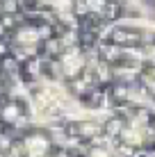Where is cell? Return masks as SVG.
<instances>
[{"label":"cell","mask_w":155,"mask_h":157,"mask_svg":"<svg viewBox=\"0 0 155 157\" xmlns=\"http://www.w3.org/2000/svg\"><path fill=\"white\" fill-rule=\"evenodd\" d=\"M2 68H5L7 73H18V71H21V68H18V64H16L12 57H5V62H2Z\"/></svg>","instance_id":"8fae6325"},{"label":"cell","mask_w":155,"mask_h":157,"mask_svg":"<svg viewBox=\"0 0 155 157\" xmlns=\"http://www.w3.org/2000/svg\"><path fill=\"white\" fill-rule=\"evenodd\" d=\"M84 71V59L78 50H66V55L62 57V73L66 75L68 80L80 78Z\"/></svg>","instance_id":"7a4b0ae2"},{"label":"cell","mask_w":155,"mask_h":157,"mask_svg":"<svg viewBox=\"0 0 155 157\" xmlns=\"http://www.w3.org/2000/svg\"><path fill=\"white\" fill-rule=\"evenodd\" d=\"M0 2H2V0H0Z\"/></svg>","instance_id":"5bb4252c"},{"label":"cell","mask_w":155,"mask_h":157,"mask_svg":"<svg viewBox=\"0 0 155 157\" xmlns=\"http://www.w3.org/2000/svg\"><path fill=\"white\" fill-rule=\"evenodd\" d=\"M50 7L57 14H71L73 12V0H50Z\"/></svg>","instance_id":"ba28073f"},{"label":"cell","mask_w":155,"mask_h":157,"mask_svg":"<svg viewBox=\"0 0 155 157\" xmlns=\"http://www.w3.org/2000/svg\"><path fill=\"white\" fill-rule=\"evenodd\" d=\"M84 2H87L89 12H98V14H103V9L107 7L110 0H84Z\"/></svg>","instance_id":"30bf717a"},{"label":"cell","mask_w":155,"mask_h":157,"mask_svg":"<svg viewBox=\"0 0 155 157\" xmlns=\"http://www.w3.org/2000/svg\"><path fill=\"white\" fill-rule=\"evenodd\" d=\"M110 41L116 43V46H128V48H135L137 43L141 41V34L135 30H123V28H114L110 32Z\"/></svg>","instance_id":"5b68a950"},{"label":"cell","mask_w":155,"mask_h":157,"mask_svg":"<svg viewBox=\"0 0 155 157\" xmlns=\"http://www.w3.org/2000/svg\"><path fill=\"white\" fill-rule=\"evenodd\" d=\"M71 137H78V139H96L103 134V125L100 123H94V121H78V123H71L66 128Z\"/></svg>","instance_id":"3957f363"},{"label":"cell","mask_w":155,"mask_h":157,"mask_svg":"<svg viewBox=\"0 0 155 157\" xmlns=\"http://www.w3.org/2000/svg\"><path fill=\"white\" fill-rule=\"evenodd\" d=\"M28 112H25L23 102H21V98H14V100H7L0 105V123H7V125H12V123H16L21 116H25Z\"/></svg>","instance_id":"277c9868"},{"label":"cell","mask_w":155,"mask_h":157,"mask_svg":"<svg viewBox=\"0 0 155 157\" xmlns=\"http://www.w3.org/2000/svg\"><path fill=\"white\" fill-rule=\"evenodd\" d=\"M123 128H126L123 118H110V121L103 125V132H107L110 137H119V134L123 132Z\"/></svg>","instance_id":"52a82bcc"},{"label":"cell","mask_w":155,"mask_h":157,"mask_svg":"<svg viewBox=\"0 0 155 157\" xmlns=\"http://www.w3.org/2000/svg\"><path fill=\"white\" fill-rule=\"evenodd\" d=\"M21 141L25 146L28 157H48L50 150H52L50 139H48L46 134H41V132H30V134H25Z\"/></svg>","instance_id":"6da1fadb"},{"label":"cell","mask_w":155,"mask_h":157,"mask_svg":"<svg viewBox=\"0 0 155 157\" xmlns=\"http://www.w3.org/2000/svg\"><path fill=\"white\" fill-rule=\"evenodd\" d=\"M39 71H41V64L37 62V59H25L23 64H21V78L25 80V82H34L37 78H39Z\"/></svg>","instance_id":"8992f818"},{"label":"cell","mask_w":155,"mask_h":157,"mask_svg":"<svg viewBox=\"0 0 155 157\" xmlns=\"http://www.w3.org/2000/svg\"><path fill=\"white\" fill-rule=\"evenodd\" d=\"M0 157H7V153H5V150H0Z\"/></svg>","instance_id":"4fadbf2b"},{"label":"cell","mask_w":155,"mask_h":157,"mask_svg":"<svg viewBox=\"0 0 155 157\" xmlns=\"http://www.w3.org/2000/svg\"><path fill=\"white\" fill-rule=\"evenodd\" d=\"M2 82H5V75L0 73V91H2Z\"/></svg>","instance_id":"7c38bea8"},{"label":"cell","mask_w":155,"mask_h":157,"mask_svg":"<svg viewBox=\"0 0 155 157\" xmlns=\"http://www.w3.org/2000/svg\"><path fill=\"white\" fill-rule=\"evenodd\" d=\"M21 7V0H2L0 2V14H16Z\"/></svg>","instance_id":"9c48e42d"}]
</instances>
